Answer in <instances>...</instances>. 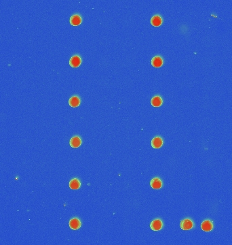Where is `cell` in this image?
I'll list each match as a JSON object with an SVG mask.
<instances>
[{
    "mask_svg": "<svg viewBox=\"0 0 232 245\" xmlns=\"http://www.w3.org/2000/svg\"><path fill=\"white\" fill-rule=\"evenodd\" d=\"M162 227H163V223L160 219H155L150 223V228L155 232L160 231Z\"/></svg>",
    "mask_w": 232,
    "mask_h": 245,
    "instance_id": "7a4b0ae2",
    "label": "cell"
},
{
    "mask_svg": "<svg viewBox=\"0 0 232 245\" xmlns=\"http://www.w3.org/2000/svg\"><path fill=\"white\" fill-rule=\"evenodd\" d=\"M82 63V59L81 57L79 56V55H74L72 56L69 60V65L72 68H78Z\"/></svg>",
    "mask_w": 232,
    "mask_h": 245,
    "instance_id": "277c9868",
    "label": "cell"
},
{
    "mask_svg": "<svg viewBox=\"0 0 232 245\" xmlns=\"http://www.w3.org/2000/svg\"><path fill=\"white\" fill-rule=\"evenodd\" d=\"M162 185H163V182H162L160 178L155 177L153 179H151V181H150V186L151 188L154 189H160L162 187Z\"/></svg>",
    "mask_w": 232,
    "mask_h": 245,
    "instance_id": "8992f818",
    "label": "cell"
},
{
    "mask_svg": "<svg viewBox=\"0 0 232 245\" xmlns=\"http://www.w3.org/2000/svg\"><path fill=\"white\" fill-rule=\"evenodd\" d=\"M163 140L160 136H156L151 140V147L154 148H160L163 145Z\"/></svg>",
    "mask_w": 232,
    "mask_h": 245,
    "instance_id": "9c48e42d",
    "label": "cell"
},
{
    "mask_svg": "<svg viewBox=\"0 0 232 245\" xmlns=\"http://www.w3.org/2000/svg\"><path fill=\"white\" fill-rule=\"evenodd\" d=\"M162 22H163V20H162V18L160 15H155L151 19V24L154 27L160 26L162 24Z\"/></svg>",
    "mask_w": 232,
    "mask_h": 245,
    "instance_id": "4fadbf2b",
    "label": "cell"
},
{
    "mask_svg": "<svg viewBox=\"0 0 232 245\" xmlns=\"http://www.w3.org/2000/svg\"><path fill=\"white\" fill-rule=\"evenodd\" d=\"M69 225L73 230H78L81 227L82 223L81 221L78 217H74L71 219L69 222Z\"/></svg>",
    "mask_w": 232,
    "mask_h": 245,
    "instance_id": "3957f363",
    "label": "cell"
},
{
    "mask_svg": "<svg viewBox=\"0 0 232 245\" xmlns=\"http://www.w3.org/2000/svg\"><path fill=\"white\" fill-rule=\"evenodd\" d=\"M180 226L183 230H189L193 228L194 226V223L191 219L186 218L181 221Z\"/></svg>",
    "mask_w": 232,
    "mask_h": 245,
    "instance_id": "6da1fadb",
    "label": "cell"
},
{
    "mask_svg": "<svg viewBox=\"0 0 232 245\" xmlns=\"http://www.w3.org/2000/svg\"><path fill=\"white\" fill-rule=\"evenodd\" d=\"M69 187H70V189L76 190V189H78L80 188L81 182L78 178H73L70 181V182H69Z\"/></svg>",
    "mask_w": 232,
    "mask_h": 245,
    "instance_id": "7c38bea8",
    "label": "cell"
},
{
    "mask_svg": "<svg viewBox=\"0 0 232 245\" xmlns=\"http://www.w3.org/2000/svg\"><path fill=\"white\" fill-rule=\"evenodd\" d=\"M80 103H81V99L77 95L72 96V97L69 99V104L70 106L73 107V108H75V107L79 106L80 105Z\"/></svg>",
    "mask_w": 232,
    "mask_h": 245,
    "instance_id": "30bf717a",
    "label": "cell"
},
{
    "mask_svg": "<svg viewBox=\"0 0 232 245\" xmlns=\"http://www.w3.org/2000/svg\"><path fill=\"white\" fill-rule=\"evenodd\" d=\"M82 17L80 15H78V14H76V15L71 16L70 20H69L70 24L73 26L79 25L82 23Z\"/></svg>",
    "mask_w": 232,
    "mask_h": 245,
    "instance_id": "ba28073f",
    "label": "cell"
},
{
    "mask_svg": "<svg viewBox=\"0 0 232 245\" xmlns=\"http://www.w3.org/2000/svg\"><path fill=\"white\" fill-rule=\"evenodd\" d=\"M151 63L154 68H160L163 65L164 61L160 56H155L152 58Z\"/></svg>",
    "mask_w": 232,
    "mask_h": 245,
    "instance_id": "8fae6325",
    "label": "cell"
},
{
    "mask_svg": "<svg viewBox=\"0 0 232 245\" xmlns=\"http://www.w3.org/2000/svg\"><path fill=\"white\" fill-rule=\"evenodd\" d=\"M69 144L72 148H78L81 146L82 144V139L81 138L78 136H75L72 137L70 141H69Z\"/></svg>",
    "mask_w": 232,
    "mask_h": 245,
    "instance_id": "52a82bcc",
    "label": "cell"
},
{
    "mask_svg": "<svg viewBox=\"0 0 232 245\" xmlns=\"http://www.w3.org/2000/svg\"><path fill=\"white\" fill-rule=\"evenodd\" d=\"M151 105L154 107H160L163 103V100H162L160 96L156 95L151 99Z\"/></svg>",
    "mask_w": 232,
    "mask_h": 245,
    "instance_id": "5bb4252c",
    "label": "cell"
},
{
    "mask_svg": "<svg viewBox=\"0 0 232 245\" xmlns=\"http://www.w3.org/2000/svg\"><path fill=\"white\" fill-rule=\"evenodd\" d=\"M214 227V225L212 221L210 220H205L201 224V229H202L204 232H210L212 231Z\"/></svg>",
    "mask_w": 232,
    "mask_h": 245,
    "instance_id": "5b68a950",
    "label": "cell"
}]
</instances>
